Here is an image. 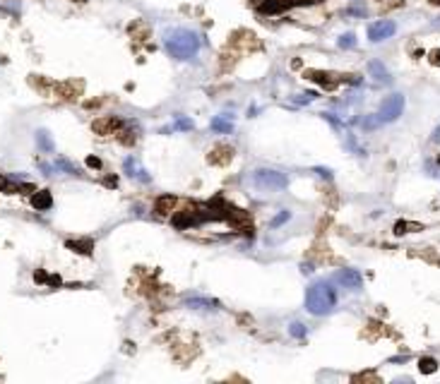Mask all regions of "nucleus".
<instances>
[{
    "instance_id": "obj_1",
    "label": "nucleus",
    "mask_w": 440,
    "mask_h": 384,
    "mask_svg": "<svg viewBox=\"0 0 440 384\" xmlns=\"http://www.w3.org/2000/svg\"><path fill=\"white\" fill-rule=\"evenodd\" d=\"M173 60H193L202 48V36L193 29H176L164 44Z\"/></svg>"
},
{
    "instance_id": "obj_2",
    "label": "nucleus",
    "mask_w": 440,
    "mask_h": 384,
    "mask_svg": "<svg viewBox=\"0 0 440 384\" xmlns=\"http://www.w3.org/2000/svg\"><path fill=\"white\" fill-rule=\"evenodd\" d=\"M337 308V291L329 281H315L306 291V310L310 315H329Z\"/></svg>"
},
{
    "instance_id": "obj_3",
    "label": "nucleus",
    "mask_w": 440,
    "mask_h": 384,
    "mask_svg": "<svg viewBox=\"0 0 440 384\" xmlns=\"http://www.w3.org/2000/svg\"><path fill=\"white\" fill-rule=\"evenodd\" d=\"M253 183L260 187V190H284L289 185V178L284 176L282 170H272V168H260L253 173Z\"/></svg>"
},
{
    "instance_id": "obj_4",
    "label": "nucleus",
    "mask_w": 440,
    "mask_h": 384,
    "mask_svg": "<svg viewBox=\"0 0 440 384\" xmlns=\"http://www.w3.org/2000/svg\"><path fill=\"white\" fill-rule=\"evenodd\" d=\"M404 111V96L402 94H390L385 96V101L380 104V108H378V120L380 123H392V120H397L399 116H402Z\"/></svg>"
},
{
    "instance_id": "obj_5",
    "label": "nucleus",
    "mask_w": 440,
    "mask_h": 384,
    "mask_svg": "<svg viewBox=\"0 0 440 384\" xmlns=\"http://www.w3.org/2000/svg\"><path fill=\"white\" fill-rule=\"evenodd\" d=\"M332 279H335V283H339L342 288H349V291H361L363 288V276L356 269H339Z\"/></svg>"
},
{
    "instance_id": "obj_6",
    "label": "nucleus",
    "mask_w": 440,
    "mask_h": 384,
    "mask_svg": "<svg viewBox=\"0 0 440 384\" xmlns=\"http://www.w3.org/2000/svg\"><path fill=\"white\" fill-rule=\"evenodd\" d=\"M395 31H397L395 22H390V20H380V22H373L371 27H368V39H371L373 44H380V41H385V39L392 36Z\"/></svg>"
},
{
    "instance_id": "obj_7",
    "label": "nucleus",
    "mask_w": 440,
    "mask_h": 384,
    "mask_svg": "<svg viewBox=\"0 0 440 384\" xmlns=\"http://www.w3.org/2000/svg\"><path fill=\"white\" fill-rule=\"evenodd\" d=\"M123 170H125L127 178H133V180H140V183H152V176L147 168H142L140 163H137V159L135 156H127L125 161H123Z\"/></svg>"
},
{
    "instance_id": "obj_8",
    "label": "nucleus",
    "mask_w": 440,
    "mask_h": 384,
    "mask_svg": "<svg viewBox=\"0 0 440 384\" xmlns=\"http://www.w3.org/2000/svg\"><path fill=\"white\" fill-rule=\"evenodd\" d=\"M212 130L219 135H231L233 132V116L231 113H224V116H214L212 118Z\"/></svg>"
},
{
    "instance_id": "obj_9",
    "label": "nucleus",
    "mask_w": 440,
    "mask_h": 384,
    "mask_svg": "<svg viewBox=\"0 0 440 384\" xmlns=\"http://www.w3.org/2000/svg\"><path fill=\"white\" fill-rule=\"evenodd\" d=\"M368 72H371L373 80L380 82V84H390V80H392L390 72H388V67L382 65L380 60H371V63H368Z\"/></svg>"
},
{
    "instance_id": "obj_10",
    "label": "nucleus",
    "mask_w": 440,
    "mask_h": 384,
    "mask_svg": "<svg viewBox=\"0 0 440 384\" xmlns=\"http://www.w3.org/2000/svg\"><path fill=\"white\" fill-rule=\"evenodd\" d=\"M186 305L188 308H193V310H219L222 305L216 303V300H212V298H186Z\"/></svg>"
},
{
    "instance_id": "obj_11",
    "label": "nucleus",
    "mask_w": 440,
    "mask_h": 384,
    "mask_svg": "<svg viewBox=\"0 0 440 384\" xmlns=\"http://www.w3.org/2000/svg\"><path fill=\"white\" fill-rule=\"evenodd\" d=\"M51 204H53V197H51V192H48V190H39V192H34V195H31V207L39 209V212L51 209Z\"/></svg>"
},
{
    "instance_id": "obj_12",
    "label": "nucleus",
    "mask_w": 440,
    "mask_h": 384,
    "mask_svg": "<svg viewBox=\"0 0 440 384\" xmlns=\"http://www.w3.org/2000/svg\"><path fill=\"white\" fill-rule=\"evenodd\" d=\"M176 204H178L176 197H159L157 204H154V212L157 214H171V212H176Z\"/></svg>"
},
{
    "instance_id": "obj_13",
    "label": "nucleus",
    "mask_w": 440,
    "mask_h": 384,
    "mask_svg": "<svg viewBox=\"0 0 440 384\" xmlns=\"http://www.w3.org/2000/svg\"><path fill=\"white\" fill-rule=\"evenodd\" d=\"M67 247H70V250H75V252H80V255H89L91 247H94V243H91V240H70Z\"/></svg>"
},
{
    "instance_id": "obj_14",
    "label": "nucleus",
    "mask_w": 440,
    "mask_h": 384,
    "mask_svg": "<svg viewBox=\"0 0 440 384\" xmlns=\"http://www.w3.org/2000/svg\"><path fill=\"white\" fill-rule=\"evenodd\" d=\"M418 370H421L424 375H433V372L438 370V360H435V358H421V360H418Z\"/></svg>"
},
{
    "instance_id": "obj_15",
    "label": "nucleus",
    "mask_w": 440,
    "mask_h": 384,
    "mask_svg": "<svg viewBox=\"0 0 440 384\" xmlns=\"http://www.w3.org/2000/svg\"><path fill=\"white\" fill-rule=\"evenodd\" d=\"M36 142H39V147L44 149V151H53V140H51V135L46 132V130H39L36 132Z\"/></svg>"
},
{
    "instance_id": "obj_16",
    "label": "nucleus",
    "mask_w": 440,
    "mask_h": 384,
    "mask_svg": "<svg viewBox=\"0 0 440 384\" xmlns=\"http://www.w3.org/2000/svg\"><path fill=\"white\" fill-rule=\"evenodd\" d=\"M411 231H421V223H409V221H397L395 223V233L397 236H402V233H409Z\"/></svg>"
},
{
    "instance_id": "obj_17",
    "label": "nucleus",
    "mask_w": 440,
    "mask_h": 384,
    "mask_svg": "<svg viewBox=\"0 0 440 384\" xmlns=\"http://www.w3.org/2000/svg\"><path fill=\"white\" fill-rule=\"evenodd\" d=\"M315 99H318V91H303V94L294 96V104L306 106V104H310V101H315Z\"/></svg>"
},
{
    "instance_id": "obj_18",
    "label": "nucleus",
    "mask_w": 440,
    "mask_h": 384,
    "mask_svg": "<svg viewBox=\"0 0 440 384\" xmlns=\"http://www.w3.org/2000/svg\"><path fill=\"white\" fill-rule=\"evenodd\" d=\"M289 334L294 336V339H303L308 334V329H306V324H301V322H291L289 324Z\"/></svg>"
},
{
    "instance_id": "obj_19",
    "label": "nucleus",
    "mask_w": 440,
    "mask_h": 384,
    "mask_svg": "<svg viewBox=\"0 0 440 384\" xmlns=\"http://www.w3.org/2000/svg\"><path fill=\"white\" fill-rule=\"evenodd\" d=\"M337 46L339 48H354L356 46V34H344V36L337 39Z\"/></svg>"
},
{
    "instance_id": "obj_20",
    "label": "nucleus",
    "mask_w": 440,
    "mask_h": 384,
    "mask_svg": "<svg viewBox=\"0 0 440 384\" xmlns=\"http://www.w3.org/2000/svg\"><path fill=\"white\" fill-rule=\"evenodd\" d=\"M173 127H176V130H183V132H190V130H195V123L190 118H176Z\"/></svg>"
},
{
    "instance_id": "obj_21",
    "label": "nucleus",
    "mask_w": 440,
    "mask_h": 384,
    "mask_svg": "<svg viewBox=\"0 0 440 384\" xmlns=\"http://www.w3.org/2000/svg\"><path fill=\"white\" fill-rule=\"evenodd\" d=\"M56 168H60V170H65V173H70V176H80L77 173V168L72 166L70 161H65V159H58V163H56Z\"/></svg>"
},
{
    "instance_id": "obj_22",
    "label": "nucleus",
    "mask_w": 440,
    "mask_h": 384,
    "mask_svg": "<svg viewBox=\"0 0 440 384\" xmlns=\"http://www.w3.org/2000/svg\"><path fill=\"white\" fill-rule=\"evenodd\" d=\"M291 219V212H282V214H277L274 219H272V223H269V226H272V228H279V226H282V223H286Z\"/></svg>"
},
{
    "instance_id": "obj_23",
    "label": "nucleus",
    "mask_w": 440,
    "mask_h": 384,
    "mask_svg": "<svg viewBox=\"0 0 440 384\" xmlns=\"http://www.w3.org/2000/svg\"><path fill=\"white\" fill-rule=\"evenodd\" d=\"M320 116H322V118H325V120H327V123H329V125H332V127H335V130H344V123H342V120H339V118H335L332 113H320Z\"/></svg>"
},
{
    "instance_id": "obj_24",
    "label": "nucleus",
    "mask_w": 440,
    "mask_h": 384,
    "mask_svg": "<svg viewBox=\"0 0 440 384\" xmlns=\"http://www.w3.org/2000/svg\"><path fill=\"white\" fill-rule=\"evenodd\" d=\"M380 125V120H378V116H368V118L363 120V127H368V130H373V127Z\"/></svg>"
},
{
    "instance_id": "obj_25",
    "label": "nucleus",
    "mask_w": 440,
    "mask_h": 384,
    "mask_svg": "<svg viewBox=\"0 0 440 384\" xmlns=\"http://www.w3.org/2000/svg\"><path fill=\"white\" fill-rule=\"evenodd\" d=\"M315 173H320L325 180H332V170H329V168H315Z\"/></svg>"
},
{
    "instance_id": "obj_26",
    "label": "nucleus",
    "mask_w": 440,
    "mask_h": 384,
    "mask_svg": "<svg viewBox=\"0 0 440 384\" xmlns=\"http://www.w3.org/2000/svg\"><path fill=\"white\" fill-rule=\"evenodd\" d=\"M87 166H91V168H101V161H99L97 156H89V159H87Z\"/></svg>"
},
{
    "instance_id": "obj_27",
    "label": "nucleus",
    "mask_w": 440,
    "mask_h": 384,
    "mask_svg": "<svg viewBox=\"0 0 440 384\" xmlns=\"http://www.w3.org/2000/svg\"><path fill=\"white\" fill-rule=\"evenodd\" d=\"M431 63H433V65H440V48L431 51Z\"/></svg>"
},
{
    "instance_id": "obj_28",
    "label": "nucleus",
    "mask_w": 440,
    "mask_h": 384,
    "mask_svg": "<svg viewBox=\"0 0 440 384\" xmlns=\"http://www.w3.org/2000/svg\"><path fill=\"white\" fill-rule=\"evenodd\" d=\"M433 142H435V144H438L440 142V127H435V132H433V137H431Z\"/></svg>"
},
{
    "instance_id": "obj_29",
    "label": "nucleus",
    "mask_w": 440,
    "mask_h": 384,
    "mask_svg": "<svg viewBox=\"0 0 440 384\" xmlns=\"http://www.w3.org/2000/svg\"><path fill=\"white\" fill-rule=\"evenodd\" d=\"M356 379H378V377H375V375H358Z\"/></svg>"
}]
</instances>
